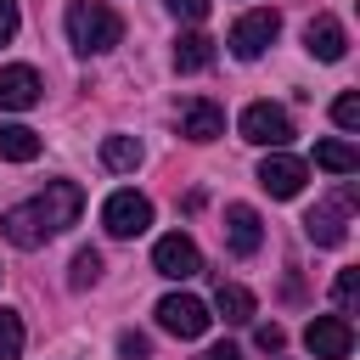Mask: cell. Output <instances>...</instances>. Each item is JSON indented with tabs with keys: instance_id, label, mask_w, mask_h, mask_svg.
Here are the masks:
<instances>
[{
	"instance_id": "obj_1",
	"label": "cell",
	"mask_w": 360,
	"mask_h": 360,
	"mask_svg": "<svg viewBox=\"0 0 360 360\" xmlns=\"http://www.w3.org/2000/svg\"><path fill=\"white\" fill-rule=\"evenodd\" d=\"M79 214H84V191H79L73 180H51L39 197L6 208V214H0V231H6L11 248H45V242L62 236L68 225H79Z\"/></svg>"
},
{
	"instance_id": "obj_2",
	"label": "cell",
	"mask_w": 360,
	"mask_h": 360,
	"mask_svg": "<svg viewBox=\"0 0 360 360\" xmlns=\"http://www.w3.org/2000/svg\"><path fill=\"white\" fill-rule=\"evenodd\" d=\"M62 22H68V45L79 56H101V51H112L124 39V17L107 0H68Z\"/></svg>"
},
{
	"instance_id": "obj_3",
	"label": "cell",
	"mask_w": 360,
	"mask_h": 360,
	"mask_svg": "<svg viewBox=\"0 0 360 360\" xmlns=\"http://www.w3.org/2000/svg\"><path fill=\"white\" fill-rule=\"evenodd\" d=\"M236 129H242V141L270 146V152L292 141V118H287V107H276V101H248L242 118H236Z\"/></svg>"
},
{
	"instance_id": "obj_4",
	"label": "cell",
	"mask_w": 360,
	"mask_h": 360,
	"mask_svg": "<svg viewBox=\"0 0 360 360\" xmlns=\"http://www.w3.org/2000/svg\"><path fill=\"white\" fill-rule=\"evenodd\" d=\"M349 208H354V186H343V197H332V202H315L309 214H304V236L315 242V248H338L343 236H349Z\"/></svg>"
},
{
	"instance_id": "obj_5",
	"label": "cell",
	"mask_w": 360,
	"mask_h": 360,
	"mask_svg": "<svg viewBox=\"0 0 360 360\" xmlns=\"http://www.w3.org/2000/svg\"><path fill=\"white\" fill-rule=\"evenodd\" d=\"M276 34H281V17L270 6H259V11H248V17L231 22V51L242 62H253V56H264V45H276Z\"/></svg>"
},
{
	"instance_id": "obj_6",
	"label": "cell",
	"mask_w": 360,
	"mask_h": 360,
	"mask_svg": "<svg viewBox=\"0 0 360 360\" xmlns=\"http://www.w3.org/2000/svg\"><path fill=\"white\" fill-rule=\"evenodd\" d=\"M101 225H107V236H141V231L152 225V202L124 186V191H112V197L101 202Z\"/></svg>"
},
{
	"instance_id": "obj_7",
	"label": "cell",
	"mask_w": 360,
	"mask_h": 360,
	"mask_svg": "<svg viewBox=\"0 0 360 360\" xmlns=\"http://www.w3.org/2000/svg\"><path fill=\"white\" fill-rule=\"evenodd\" d=\"M152 270L169 276V281H191V276L202 270V253H197V242H191L186 231H169V236H158V248H152Z\"/></svg>"
},
{
	"instance_id": "obj_8",
	"label": "cell",
	"mask_w": 360,
	"mask_h": 360,
	"mask_svg": "<svg viewBox=\"0 0 360 360\" xmlns=\"http://www.w3.org/2000/svg\"><path fill=\"white\" fill-rule=\"evenodd\" d=\"M208 304L202 298H191V292H169V298H158V326L163 332H174V338H202L208 332Z\"/></svg>"
},
{
	"instance_id": "obj_9",
	"label": "cell",
	"mask_w": 360,
	"mask_h": 360,
	"mask_svg": "<svg viewBox=\"0 0 360 360\" xmlns=\"http://www.w3.org/2000/svg\"><path fill=\"white\" fill-rule=\"evenodd\" d=\"M304 349H309L315 360H349V349H354L349 315H315V321L304 326Z\"/></svg>"
},
{
	"instance_id": "obj_10",
	"label": "cell",
	"mask_w": 360,
	"mask_h": 360,
	"mask_svg": "<svg viewBox=\"0 0 360 360\" xmlns=\"http://www.w3.org/2000/svg\"><path fill=\"white\" fill-rule=\"evenodd\" d=\"M304 180H309V163H304V158H292V152H281V146L259 163V186H264L270 197H298V191H304Z\"/></svg>"
},
{
	"instance_id": "obj_11",
	"label": "cell",
	"mask_w": 360,
	"mask_h": 360,
	"mask_svg": "<svg viewBox=\"0 0 360 360\" xmlns=\"http://www.w3.org/2000/svg\"><path fill=\"white\" fill-rule=\"evenodd\" d=\"M39 96H45V84L28 62L0 68V112H28V107H39Z\"/></svg>"
},
{
	"instance_id": "obj_12",
	"label": "cell",
	"mask_w": 360,
	"mask_h": 360,
	"mask_svg": "<svg viewBox=\"0 0 360 360\" xmlns=\"http://www.w3.org/2000/svg\"><path fill=\"white\" fill-rule=\"evenodd\" d=\"M259 242H264V219H259V208L231 202V208H225V248H231L236 259H253Z\"/></svg>"
},
{
	"instance_id": "obj_13",
	"label": "cell",
	"mask_w": 360,
	"mask_h": 360,
	"mask_svg": "<svg viewBox=\"0 0 360 360\" xmlns=\"http://www.w3.org/2000/svg\"><path fill=\"white\" fill-rule=\"evenodd\" d=\"M180 135L186 141H214V135H225V107L219 101H208V96H191V101H180Z\"/></svg>"
},
{
	"instance_id": "obj_14",
	"label": "cell",
	"mask_w": 360,
	"mask_h": 360,
	"mask_svg": "<svg viewBox=\"0 0 360 360\" xmlns=\"http://www.w3.org/2000/svg\"><path fill=\"white\" fill-rule=\"evenodd\" d=\"M304 51H309L315 62H343V51H349V34H343V22L321 11V17L304 28Z\"/></svg>"
},
{
	"instance_id": "obj_15",
	"label": "cell",
	"mask_w": 360,
	"mask_h": 360,
	"mask_svg": "<svg viewBox=\"0 0 360 360\" xmlns=\"http://www.w3.org/2000/svg\"><path fill=\"white\" fill-rule=\"evenodd\" d=\"M214 309H219V321H225V326H248V321L259 315L253 292H248V287H236V281H219V287H214Z\"/></svg>"
},
{
	"instance_id": "obj_16",
	"label": "cell",
	"mask_w": 360,
	"mask_h": 360,
	"mask_svg": "<svg viewBox=\"0 0 360 360\" xmlns=\"http://www.w3.org/2000/svg\"><path fill=\"white\" fill-rule=\"evenodd\" d=\"M174 68H180V73H202V68H214V39L197 34V28H186V34L174 39Z\"/></svg>"
},
{
	"instance_id": "obj_17",
	"label": "cell",
	"mask_w": 360,
	"mask_h": 360,
	"mask_svg": "<svg viewBox=\"0 0 360 360\" xmlns=\"http://www.w3.org/2000/svg\"><path fill=\"white\" fill-rule=\"evenodd\" d=\"M39 146H45V141H39L28 124H0V158H6V163H34Z\"/></svg>"
},
{
	"instance_id": "obj_18",
	"label": "cell",
	"mask_w": 360,
	"mask_h": 360,
	"mask_svg": "<svg viewBox=\"0 0 360 360\" xmlns=\"http://www.w3.org/2000/svg\"><path fill=\"white\" fill-rule=\"evenodd\" d=\"M101 163H107L112 174H129V169L141 163V141H135V135H107V141H101Z\"/></svg>"
},
{
	"instance_id": "obj_19",
	"label": "cell",
	"mask_w": 360,
	"mask_h": 360,
	"mask_svg": "<svg viewBox=\"0 0 360 360\" xmlns=\"http://www.w3.org/2000/svg\"><path fill=\"white\" fill-rule=\"evenodd\" d=\"M315 163H321L326 174H354V169H360V152H354L349 141H321V146H315Z\"/></svg>"
},
{
	"instance_id": "obj_20",
	"label": "cell",
	"mask_w": 360,
	"mask_h": 360,
	"mask_svg": "<svg viewBox=\"0 0 360 360\" xmlns=\"http://www.w3.org/2000/svg\"><path fill=\"white\" fill-rule=\"evenodd\" d=\"M68 281H73V287H96V281H101V253H96V248H79L73 264H68Z\"/></svg>"
},
{
	"instance_id": "obj_21",
	"label": "cell",
	"mask_w": 360,
	"mask_h": 360,
	"mask_svg": "<svg viewBox=\"0 0 360 360\" xmlns=\"http://www.w3.org/2000/svg\"><path fill=\"white\" fill-rule=\"evenodd\" d=\"M0 360H22V315L0 309Z\"/></svg>"
},
{
	"instance_id": "obj_22",
	"label": "cell",
	"mask_w": 360,
	"mask_h": 360,
	"mask_svg": "<svg viewBox=\"0 0 360 360\" xmlns=\"http://www.w3.org/2000/svg\"><path fill=\"white\" fill-rule=\"evenodd\" d=\"M354 298H360V270H338V281H332L338 315H354Z\"/></svg>"
},
{
	"instance_id": "obj_23",
	"label": "cell",
	"mask_w": 360,
	"mask_h": 360,
	"mask_svg": "<svg viewBox=\"0 0 360 360\" xmlns=\"http://www.w3.org/2000/svg\"><path fill=\"white\" fill-rule=\"evenodd\" d=\"M332 124H338V129H360V96H354V90H343V96L332 101Z\"/></svg>"
},
{
	"instance_id": "obj_24",
	"label": "cell",
	"mask_w": 360,
	"mask_h": 360,
	"mask_svg": "<svg viewBox=\"0 0 360 360\" xmlns=\"http://www.w3.org/2000/svg\"><path fill=\"white\" fill-rule=\"evenodd\" d=\"M253 338H259V349H264V354H281V349H287V332H281L276 321H264V326H259Z\"/></svg>"
},
{
	"instance_id": "obj_25",
	"label": "cell",
	"mask_w": 360,
	"mask_h": 360,
	"mask_svg": "<svg viewBox=\"0 0 360 360\" xmlns=\"http://www.w3.org/2000/svg\"><path fill=\"white\" fill-rule=\"evenodd\" d=\"M163 6H169L180 22H202V17H208V0H163Z\"/></svg>"
},
{
	"instance_id": "obj_26",
	"label": "cell",
	"mask_w": 360,
	"mask_h": 360,
	"mask_svg": "<svg viewBox=\"0 0 360 360\" xmlns=\"http://www.w3.org/2000/svg\"><path fill=\"white\" fill-rule=\"evenodd\" d=\"M146 349H152V343H146V332H124V338H118V354H129V360H141Z\"/></svg>"
},
{
	"instance_id": "obj_27",
	"label": "cell",
	"mask_w": 360,
	"mask_h": 360,
	"mask_svg": "<svg viewBox=\"0 0 360 360\" xmlns=\"http://www.w3.org/2000/svg\"><path fill=\"white\" fill-rule=\"evenodd\" d=\"M17 39V0H0V45Z\"/></svg>"
},
{
	"instance_id": "obj_28",
	"label": "cell",
	"mask_w": 360,
	"mask_h": 360,
	"mask_svg": "<svg viewBox=\"0 0 360 360\" xmlns=\"http://www.w3.org/2000/svg\"><path fill=\"white\" fill-rule=\"evenodd\" d=\"M202 360H242V349H236V343H214Z\"/></svg>"
}]
</instances>
